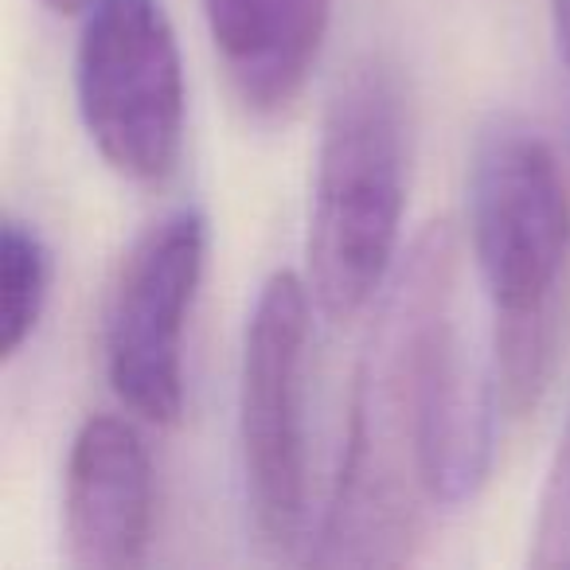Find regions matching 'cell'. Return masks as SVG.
Masks as SVG:
<instances>
[{"instance_id":"cell-1","label":"cell","mask_w":570,"mask_h":570,"mask_svg":"<svg viewBox=\"0 0 570 570\" xmlns=\"http://www.w3.org/2000/svg\"><path fill=\"white\" fill-rule=\"evenodd\" d=\"M497 372L469 325L461 246L430 223L383 289L352 387L341 473L317 567H403L430 515L481 492L492 465Z\"/></svg>"},{"instance_id":"cell-2","label":"cell","mask_w":570,"mask_h":570,"mask_svg":"<svg viewBox=\"0 0 570 570\" xmlns=\"http://www.w3.org/2000/svg\"><path fill=\"white\" fill-rule=\"evenodd\" d=\"M469 246L489 297L500 411L528 419L570 333V180L535 126L492 118L469 157Z\"/></svg>"},{"instance_id":"cell-3","label":"cell","mask_w":570,"mask_h":570,"mask_svg":"<svg viewBox=\"0 0 570 570\" xmlns=\"http://www.w3.org/2000/svg\"><path fill=\"white\" fill-rule=\"evenodd\" d=\"M411 110L399 71L380 56L336 87L317 145L309 212V294L333 321H352L395 274L406 207Z\"/></svg>"},{"instance_id":"cell-4","label":"cell","mask_w":570,"mask_h":570,"mask_svg":"<svg viewBox=\"0 0 570 570\" xmlns=\"http://www.w3.org/2000/svg\"><path fill=\"white\" fill-rule=\"evenodd\" d=\"M309 282L282 269L266 277L243 333L238 367V453L254 531L269 547H294L305 528L309 450Z\"/></svg>"},{"instance_id":"cell-5","label":"cell","mask_w":570,"mask_h":570,"mask_svg":"<svg viewBox=\"0 0 570 570\" xmlns=\"http://www.w3.org/2000/svg\"><path fill=\"white\" fill-rule=\"evenodd\" d=\"M79 114L106 165L157 184L180 160L184 63L160 0H95L75 56Z\"/></svg>"},{"instance_id":"cell-6","label":"cell","mask_w":570,"mask_h":570,"mask_svg":"<svg viewBox=\"0 0 570 570\" xmlns=\"http://www.w3.org/2000/svg\"><path fill=\"white\" fill-rule=\"evenodd\" d=\"M207 258V219L176 207L129 246L106 309V375L145 422L173 426L184 411V328Z\"/></svg>"},{"instance_id":"cell-7","label":"cell","mask_w":570,"mask_h":570,"mask_svg":"<svg viewBox=\"0 0 570 570\" xmlns=\"http://www.w3.org/2000/svg\"><path fill=\"white\" fill-rule=\"evenodd\" d=\"M153 535V461L141 434L114 414H90L67 453V559L87 570L141 567Z\"/></svg>"},{"instance_id":"cell-8","label":"cell","mask_w":570,"mask_h":570,"mask_svg":"<svg viewBox=\"0 0 570 570\" xmlns=\"http://www.w3.org/2000/svg\"><path fill=\"white\" fill-rule=\"evenodd\" d=\"M212 43L235 95L277 114L309 82L333 24V0H204Z\"/></svg>"},{"instance_id":"cell-9","label":"cell","mask_w":570,"mask_h":570,"mask_svg":"<svg viewBox=\"0 0 570 570\" xmlns=\"http://www.w3.org/2000/svg\"><path fill=\"white\" fill-rule=\"evenodd\" d=\"M51 297V250L32 223L9 215L0 230V352L12 360L32 333Z\"/></svg>"},{"instance_id":"cell-10","label":"cell","mask_w":570,"mask_h":570,"mask_svg":"<svg viewBox=\"0 0 570 570\" xmlns=\"http://www.w3.org/2000/svg\"><path fill=\"white\" fill-rule=\"evenodd\" d=\"M528 562L531 567H570V419L559 438L551 469H547Z\"/></svg>"},{"instance_id":"cell-11","label":"cell","mask_w":570,"mask_h":570,"mask_svg":"<svg viewBox=\"0 0 570 570\" xmlns=\"http://www.w3.org/2000/svg\"><path fill=\"white\" fill-rule=\"evenodd\" d=\"M551 24L554 40H559V56L570 71V0H551Z\"/></svg>"},{"instance_id":"cell-12","label":"cell","mask_w":570,"mask_h":570,"mask_svg":"<svg viewBox=\"0 0 570 570\" xmlns=\"http://www.w3.org/2000/svg\"><path fill=\"white\" fill-rule=\"evenodd\" d=\"M48 9H56V12H79V9H90L95 0H43Z\"/></svg>"}]
</instances>
